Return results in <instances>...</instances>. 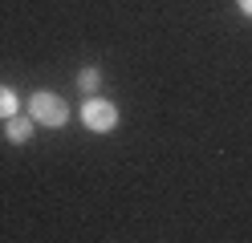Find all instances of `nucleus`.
<instances>
[{
  "instance_id": "nucleus-5",
  "label": "nucleus",
  "mask_w": 252,
  "mask_h": 243,
  "mask_svg": "<svg viewBox=\"0 0 252 243\" xmlns=\"http://www.w3.org/2000/svg\"><path fill=\"white\" fill-rule=\"evenodd\" d=\"M12 113H17V93H12L8 85H0V118H12Z\"/></svg>"
},
{
  "instance_id": "nucleus-4",
  "label": "nucleus",
  "mask_w": 252,
  "mask_h": 243,
  "mask_svg": "<svg viewBox=\"0 0 252 243\" xmlns=\"http://www.w3.org/2000/svg\"><path fill=\"white\" fill-rule=\"evenodd\" d=\"M98 81H102V73L94 69V65H86V69L77 73V89H82V93H94V89H98Z\"/></svg>"
},
{
  "instance_id": "nucleus-3",
  "label": "nucleus",
  "mask_w": 252,
  "mask_h": 243,
  "mask_svg": "<svg viewBox=\"0 0 252 243\" xmlns=\"http://www.w3.org/2000/svg\"><path fill=\"white\" fill-rule=\"evenodd\" d=\"M4 138H8V142H17V146H25L29 138H33V113H29V118L12 113V118H8V126H4Z\"/></svg>"
},
{
  "instance_id": "nucleus-2",
  "label": "nucleus",
  "mask_w": 252,
  "mask_h": 243,
  "mask_svg": "<svg viewBox=\"0 0 252 243\" xmlns=\"http://www.w3.org/2000/svg\"><path fill=\"white\" fill-rule=\"evenodd\" d=\"M82 122H86V130H94V134H106V130L118 126V106L106 102V97H98V93H86Z\"/></svg>"
},
{
  "instance_id": "nucleus-1",
  "label": "nucleus",
  "mask_w": 252,
  "mask_h": 243,
  "mask_svg": "<svg viewBox=\"0 0 252 243\" xmlns=\"http://www.w3.org/2000/svg\"><path fill=\"white\" fill-rule=\"evenodd\" d=\"M29 113H33V122H41V126H65L69 122V109H65V102H61L57 93H49V89H37L33 97H29Z\"/></svg>"
},
{
  "instance_id": "nucleus-6",
  "label": "nucleus",
  "mask_w": 252,
  "mask_h": 243,
  "mask_svg": "<svg viewBox=\"0 0 252 243\" xmlns=\"http://www.w3.org/2000/svg\"><path fill=\"white\" fill-rule=\"evenodd\" d=\"M240 12H244V16H252V0H240Z\"/></svg>"
}]
</instances>
